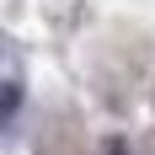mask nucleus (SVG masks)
Instances as JSON below:
<instances>
[{
  "instance_id": "1",
  "label": "nucleus",
  "mask_w": 155,
  "mask_h": 155,
  "mask_svg": "<svg viewBox=\"0 0 155 155\" xmlns=\"http://www.w3.org/2000/svg\"><path fill=\"white\" fill-rule=\"evenodd\" d=\"M16 107H21V86H16V80H5V123L16 118Z\"/></svg>"
}]
</instances>
